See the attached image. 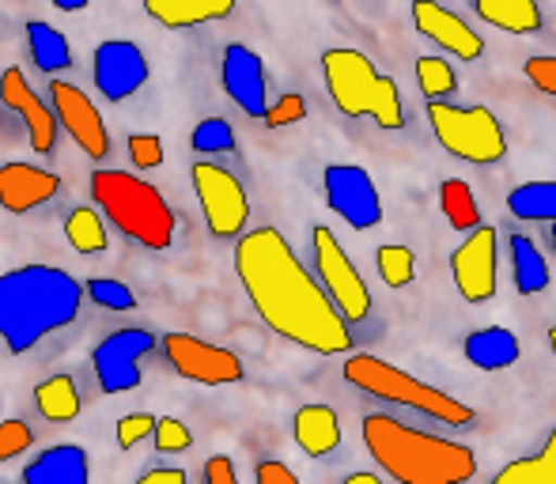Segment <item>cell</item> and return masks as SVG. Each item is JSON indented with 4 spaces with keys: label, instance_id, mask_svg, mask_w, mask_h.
Returning a JSON list of instances; mask_svg holds the SVG:
<instances>
[{
    "label": "cell",
    "instance_id": "13",
    "mask_svg": "<svg viewBox=\"0 0 556 484\" xmlns=\"http://www.w3.org/2000/svg\"><path fill=\"white\" fill-rule=\"evenodd\" d=\"M496 228L477 224L473 231H466V242L451 254V277L454 288L466 303L481 307L496 295Z\"/></svg>",
    "mask_w": 556,
    "mask_h": 484
},
{
    "label": "cell",
    "instance_id": "17",
    "mask_svg": "<svg viewBox=\"0 0 556 484\" xmlns=\"http://www.w3.org/2000/svg\"><path fill=\"white\" fill-rule=\"evenodd\" d=\"M0 103L23 118L27 140H30V148H35L38 155H50L53 148H58V129H61V125H58V118H53L50 103H42V99L30 91L23 68L12 65V68H4V73H0Z\"/></svg>",
    "mask_w": 556,
    "mask_h": 484
},
{
    "label": "cell",
    "instance_id": "2",
    "mask_svg": "<svg viewBox=\"0 0 556 484\" xmlns=\"http://www.w3.org/2000/svg\"><path fill=\"white\" fill-rule=\"evenodd\" d=\"M84 284L58 265H20L0 277V341L23 356L50 333L76 322Z\"/></svg>",
    "mask_w": 556,
    "mask_h": 484
},
{
    "label": "cell",
    "instance_id": "24",
    "mask_svg": "<svg viewBox=\"0 0 556 484\" xmlns=\"http://www.w3.org/2000/svg\"><path fill=\"white\" fill-rule=\"evenodd\" d=\"M473 12L489 27H500L507 35H538L542 30V8H538V0H473Z\"/></svg>",
    "mask_w": 556,
    "mask_h": 484
},
{
    "label": "cell",
    "instance_id": "46",
    "mask_svg": "<svg viewBox=\"0 0 556 484\" xmlns=\"http://www.w3.org/2000/svg\"><path fill=\"white\" fill-rule=\"evenodd\" d=\"M53 8H61V12H84L88 0H53Z\"/></svg>",
    "mask_w": 556,
    "mask_h": 484
},
{
    "label": "cell",
    "instance_id": "10",
    "mask_svg": "<svg viewBox=\"0 0 556 484\" xmlns=\"http://www.w3.org/2000/svg\"><path fill=\"white\" fill-rule=\"evenodd\" d=\"M323 190L330 213L341 216L352 231H371L382 224V198L371 175L356 163H330L323 170Z\"/></svg>",
    "mask_w": 556,
    "mask_h": 484
},
{
    "label": "cell",
    "instance_id": "18",
    "mask_svg": "<svg viewBox=\"0 0 556 484\" xmlns=\"http://www.w3.org/2000/svg\"><path fill=\"white\" fill-rule=\"evenodd\" d=\"M413 27L458 61H477L484 53V38L440 0H413Z\"/></svg>",
    "mask_w": 556,
    "mask_h": 484
},
{
    "label": "cell",
    "instance_id": "14",
    "mask_svg": "<svg viewBox=\"0 0 556 484\" xmlns=\"http://www.w3.org/2000/svg\"><path fill=\"white\" fill-rule=\"evenodd\" d=\"M50 111L58 125H65L68 137L80 144L84 155H91V160H106L111 155V132H106V122L103 114L96 111V103H91L88 95H84L76 84H65L53 76L50 80Z\"/></svg>",
    "mask_w": 556,
    "mask_h": 484
},
{
    "label": "cell",
    "instance_id": "45",
    "mask_svg": "<svg viewBox=\"0 0 556 484\" xmlns=\"http://www.w3.org/2000/svg\"><path fill=\"white\" fill-rule=\"evenodd\" d=\"M344 484H382L379 473H349V481Z\"/></svg>",
    "mask_w": 556,
    "mask_h": 484
},
{
    "label": "cell",
    "instance_id": "21",
    "mask_svg": "<svg viewBox=\"0 0 556 484\" xmlns=\"http://www.w3.org/2000/svg\"><path fill=\"white\" fill-rule=\"evenodd\" d=\"M91 466L88 450L76 447V443H58V447H46L35 462L23 470L27 484H88Z\"/></svg>",
    "mask_w": 556,
    "mask_h": 484
},
{
    "label": "cell",
    "instance_id": "15",
    "mask_svg": "<svg viewBox=\"0 0 556 484\" xmlns=\"http://www.w3.org/2000/svg\"><path fill=\"white\" fill-rule=\"evenodd\" d=\"M91 76L106 103H125L148 84V58L129 38H106L91 53Z\"/></svg>",
    "mask_w": 556,
    "mask_h": 484
},
{
    "label": "cell",
    "instance_id": "43",
    "mask_svg": "<svg viewBox=\"0 0 556 484\" xmlns=\"http://www.w3.org/2000/svg\"><path fill=\"white\" fill-rule=\"evenodd\" d=\"M254 481L257 484H295L300 477H295V473L288 470L285 462H273V458H269V462H257L254 466Z\"/></svg>",
    "mask_w": 556,
    "mask_h": 484
},
{
    "label": "cell",
    "instance_id": "39",
    "mask_svg": "<svg viewBox=\"0 0 556 484\" xmlns=\"http://www.w3.org/2000/svg\"><path fill=\"white\" fill-rule=\"evenodd\" d=\"M30 443H35V432L27 420H4L0 424V462H12L15 455L30 450Z\"/></svg>",
    "mask_w": 556,
    "mask_h": 484
},
{
    "label": "cell",
    "instance_id": "5",
    "mask_svg": "<svg viewBox=\"0 0 556 484\" xmlns=\"http://www.w3.org/2000/svg\"><path fill=\"white\" fill-rule=\"evenodd\" d=\"M96 208L122 231L125 239L140 242L144 250H167L175 242L178 220L163 193L152 182L125 170H96L91 175Z\"/></svg>",
    "mask_w": 556,
    "mask_h": 484
},
{
    "label": "cell",
    "instance_id": "47",
    "mask_svg": "<svg viewBox=\"0 0 556 484\" xmlns=\"http://www.w3.org/2000/svg\"><path fill=\"white\" fill-rule=\"evenodd\" d=\"M549 348H553V353H556V326H553V330H549Z\"/></svg>",
    "mask_w": 556,
    "mask_h": 484
},
{
    "label": "cell",
    "instance_id": "26",
    "mask_svg": "<svg viewBox=\"0 0 556 484\" xmlns=\"http://www.w3.org/2000/svg\"><path fill=\"white\" fill-rule=\"evenodd\" d=\"M27 50H30V58H35V68H42L46 76H58L61 68L73 65V46H68V38L46 20L27 23Z\"/></svg>",
    "mask_w": 556,
    "mask_h": 484
},
{
    "label": "cell",
    "instance_id": "3",
    "mask_svg": "<svg viewBox=\"0 0 556 484\" xmlns=\"http://www.w3.org/2000/svg\"><path fill=\"white\" fill-rule=\"evenodd\" d=\"M364 447L397 484H462L477 473V458L466 443L420 432L390 412L364 417Z\"/></svg>",
    "mask_w": 556,
    "mask_h": 484
},
{
    "label": "cell",
    "instance_id": "38",
    "mask_svg": "<svg viewBox=\"0 0 556 484\" xmlns=\"http://www.w3.org/2000/svg\"><path fill=\"white\" fill-rule=\"evenodd\" d=\"M152 435H155V450H160V455H178V450H186L193 443L190 428H186L178 417H160L152 428Z\"/></svg>",
    "mask_w": 556,
    "mask_h": 484
},
{
    "label": "cell",
    "instance_id": "42",
    "mask_svg": "<svg viewBox=\"0 0 556 484\" xmlns=\"http://www.w3.org/2000/svg\"><path fill=\"white\" fill-rule=\"evenodd\" d=\"M201 477H205V484H235L239 481V473H235V466L227 455H213L205 462V470H201Z\"/></svg>",
    "mask_w": 556,
    "mask_h": 484
},
{
    "label": "cell",
    "instance_id": "48",
    "mask_svg": "<svg viewBox=\"0 0 556 484\" xmlns=\"http://www.w3.org/2000/svg\"><path fill=\"white\" fill-rule=\"evenodd\" d=\"M549 231H553V250H556V216L549 220Z\"/></svg>",
    "mask_w": 556,
    "mask_h": 484
},
{
    "label": "cell",
    "instance_id": "41",
    "mask_svg": "<svg viewBox=\"0 0 556 484\" xmlns=\"http://www.w3.org/2000/svg\"><path fill=\"white\" fill-rule=\"evenodd\" d=\"M522 73H527V80L534 84L538 91H545V95H556V58H553V53L530 58L527 65H522Z\"/></svg>",
    "mask_w": 556,
    "mask_h": 484
},
{
    "label": "cell",
    "instance_id": "44",
    "mask_svg": "<svg viewBox=\"0 0 556 484\" xmlns=\"http://www.w3.org/2000/svg\"><path fill=\"white\" fill-rule=\"evenodd\" d=\"M140 484H186L182 470H144L140 473Z\"/></svg>",
    "mask_w": 556,
    "mask_h": 484
},
{
    "label": "cell",
    "instance_id": "35",
    "mask_svg": "<svg viewBox=\"0 0 556 484\" xmlns=\"http://www.w3.org/2000/svg\"><path fill=\"white\" fill-rule=\"evenodd\" d=\"M84 295L103 310H132L137 307V295H132V288H125L122 280H88V284H84Z\"/></svg>",
    "mask_w": 556,
    "mask_h": 484
},
{
    "label": "cell",
    "instance_id": "27",
    "mask_svg": "<svg viewBox=\"0 0 556 484\" xmlns=\"http://www.w3.org/2000/svg\"><path fill=\"white\" fill-rule=\"evenodd\" d=\"M35 409L42 412L46 420L53 424H68V420L80 417L84 402H80V390L68 374H50L46 382L35 386Z\"/></svg>",
    "mask_w": 556,
    "mask_h": 484
},
{
    "label": "cell",
    "instance_id": "40",
    "mask_svg": "<svg viewBox=\"0 0 556 484\" xmlns=\"http://www.w3.org/2000/svg\"><path fill=\"white\" fill-rule=\"evenodd\" d=\"M155 428V417L152 412H125L122 420H117V447L122 450H132L137 443H144L148 435H152Z\"/></svg>",
    "mask_w": 556,
    "mask_h": 484
},
{
    "label": "cell",
    "instance_id": "19",
    "mask_svg": "<svg viewBox=\"0 0 556 484\" xmlns=\"http://www.w3.org/2000/svg\"><path fill=\"white\" fill-rule=\"evenodd\" d=\"M61 193V178L53 170H42L35 163H4L0 167V208L4 213H35L50 205Z\"/></svg>",
    "mask_w": 556,
    "mask_h": 484
},
{
    "label": "cell",
    "instance_id": "22",
    "mask_svg": "<svg viewBox=\"0 0 556 484\" xmlns=\"http://www.w3.org/2000/svg\"><path fill=\"white\" fill-rule=\"evenodd\" d=\"M144 12L167 30H190L220 23L235 12V0H140Z\"/></svg>",
    "mask_w": 556,
    "mask_h": 484
},
{
    "label": "cell",
    "instance_id": "29",
    "mask_svg": "<svg viewBox=\"0 0 556 484\" xmlns=\"http://www.w3.org/2000/svg\"><path fill=\"white\" fill-rule=\"evenodd\" d=\"M440 213L454 231H473L481 224V205H477L466 178H446L440 186Z\"/></svg>",
    "mask_w": 556,
    "mask_h": 484
},
{
    "label": "cell",
    "instance_id": "1",
    "mask_svg": "<svg viewBox=\"0 0 556 484\" xmlns=\"http://www.w3.org/2000/svg\"><path fill=\"white\" fill-rule=\"evenodd\" d=\"M235 272L250 307L277 337L315 356L352 353V326L330 303L315 272L277 228H254L235 242Z\"/></svg>",
    "mask_w": 556,
    "mask_h": 484
},
{
    "label": "cell",
    "instance_id": "33",
    "mask_svg": "<svg viewBox=\"0 0 556 484\" xmlns=\"http://www.w3.org/2000/svg\"><path fill=\"white\" fill-rule=\"evenodd\" d=\"M417 84H420V91H425L428 103L451 99L454 91H458V76H454L451 61L435 58V53H428V58L417 61Z\"/></svg>",
    "mask_w": 556,
    "mask_h": 484
},
{
    "label": "cell",
    "instance_id": "7",
    "mask_svg": "<svg viewBox=\"0 0 556 484\" xmlns=\"http://www.w3.org/2000/svg\"><path fill=\"white\" fill-rule=\"evenodd\" d=\"M428 122H432L435 140L458 160L473 163V167H492L507 155L504 125L489 106H454L446 99L428 103Z\"/></svg>",
    "mask_w": 556,
    "mask_h": 484
},
{
    "label": "cell",
    "instance_id": "6",
    "mask_svg": "<svg viewBox=\"0 0 556 484\" xmlns=\"http://www.w3.org/2000/svg\"><path fill=\"white\" fill-rule=\"evenodd\" d=\"M341 371H344V382H352V386L364 390V394L379 397V402H390V405H402V409H413L443 428H473V420H477V412L469 409L466 402H458V397L432 386V382L413 379L409 371L379 360V356L352 353Z\"/></svg>",
    "mask_w": 556,
    "mask_h": 484
},
{
    "label": "cell",
    "instance_id": "25",
    "mask_svg": "<svg viewBox=\"0 0 556 484\" xmlns=\"http://www.w3.org/2000/svg\"><path fill=\"white\" fill-rule=\"evenodd\" d=\"M507 250H511V277H515V292L519 295H542L549 288L553 272L545 254L534 246V239L527 235H511L507 239Z\"/></svg>",
    "mask_w": 556,
    "mask_h": 484
},
{
    "label": "cell",
    "instance_id": "20",
    "mask_svg": "<svg viewBox=\"0 0 556 484\" xmlns=\"http://www.w3.org/2000/svg\"><path fill=\"white\" fill-rule=\"evenodd\" d=\"M292 440L307 458H326L341 447V420L330 405H300L292 417Z\"/></svg>",
    "mask_w": 556,
    "mask_h": 484
},
{
    "label": "cell",
    "instance_id": "32",
    "mask_svg": "<svg viewBox=\"0 0 556 484\" xmlns=\"http://www.w3.org/2000/svg\"><path fill=\"white\" fill-rule=\"evenodd\" d=\"M375 265H379V277L387 288H405L417 277V257L402 242H387V246L375 250Z\"/></svg>",
    "mask_w": 556,
    "mask_h": 484
},
{
    "label": "cell",
    "instance_id": "31",
    "mask_svg": "<svg viewBox=\"0 0 556 484\" xmlns=\"http://www.w3.org/2000/svg\"><path fill=\"white\" fill-rule=\"evenodd\" d=\"M507 208H511L519 220H542L549 224L556 216V182H527L519 190L507 193Z\"/></svg>",
    "mask_w": 556,
    "mask_h": 484
},
{
    "label": "cell",
    "instance_id": "9",
    "mask_svg": "<svg viewBox=\"0 0 556 484\" xmlns=\"http://www.w3.org/2000/svg\"><path fill=\"white\" fill-rule=\"evenodd\" d=\"M190 178H193V193L201 201V213H205V228L216 239H239L250 220V201L239 178L227 167H220V163H208V160L193 163Z\"/></svg>",
    "mask_w": 556,
    "mask_h": 484
},
{
    "label": "cell",
    "instance_id": "12",
    "mask_svg": "<svg viewBox=\"0 0 556 484\" xmlns=\"http://www.w3.org/2000/svg\"><path fill=\"white\" fill-rule=\"evenodd\" d=\"M163 356L182 379L201 382V386H235L247 374V367L231 348L208 345V341L190 337V333H167L163 337Z\"/></svg>",
    "mask_w": 556,
    "mask_h": 484
},
{
    "label": "cell",
    "instance_id": "34",
    "mask_svg": "<svg viewBox=\"0 0 556 484\" xmlns=\"http://www.w3.org/2000/svg\"><path fill=\"white\" fill-rule=\"evenodd\" d=\"M190 144H193V152H201V155L235 152V129H231V122H224V118L198 122V125H193V132H190Z\"/></svg>",
    "mask_w": 556,
    "mask_h": 484
},
{
    "label": "cell",
    "instance_id": "8",
    "mask_svg": "<svg viewBox=\"0 0 556 484\" xmlns=\"http://www.w3.org/2000/svg\"><path fill=\"white\" fill-rule=\"evenodd\" d=\"M311 250H315V272H318V284L326 288L330 303L341 310V318L349 326H359L371 318V292H367L364 277L359 269L352 265V257L344 254V246L337 242V235L326 224H318L311 231Z\"/></svg>",
    "mask_w": 556,
    "mask_h": 484
},
{
    "label": "cell",
    "instance_id": "36",
    "mask_svg": "<svg viewBox=\"0 0 556 484\" xmlns=\"http://www.w3.org/2000/svg\"><path fill=\"white\" fill-rule=\"evenodd\" d=\"M303 118H307V99H303L300 91H285V95L265 106V114H262V122L269 125V129H285V125H295Z\"/></svg>",
    "mask_w": 556,
    "mask_h": 484
},
{
    "label": "cell",
    "instance_id": "30",
    "mask_svg": "<svg viewBox=\"0 0 556 484\" xmlns=\"http://www.w3.org/2000/svg\"><path fill=\"white\" fill-rule=\"evenodd\" d=\"M65 239L73 242L76 254H103V250L111 246L103 213H96V208H88V205H80V208H73V213H68Z\"/></svg>",
    "mask_w": 556,
    "mask_h": 484
},
{
    "label": "cell",
    "instance_id": "16",
    "mask_svg": "<svg viewBox=\"0 0 556 484\" xmlns=\"http://www.w3.org/2000/svg\"><path fill=\"white\" fill-rule=\"evenodd\" d=\"M220 84L235 106L247 118H262L269 106V76H265V61L257 58L250 46L227 42L220 58Z\"/></svg>",
    "mask_w": 556,
    "mask_h": 484
},
{
    "label": "cell",
    "instance_id": "4",
    "mask_svg": "<svg viewBox=\"0 0 556 484\" xmlns=\"http://www.w3.org/2000/svg\"><path fill=\"white\" fill-rule=\"evenodd\" d=\"M323 80L344 118H371L379 129H402L405 103L394 76H382L375 61L349 46L323 53Z\"/></svg>",
    "mask_w": 556,
    "mask_h": 484
},
{
    "label": "cell",
    "instance_id": "11",
    "mask_svg": "<svg viewBox=\"0 0 556 484\" xmlns=\"http://www.w3.org/2000/svg\"><path fill=\"white\" fill-rule=\"evenodd\" d=\"M148 353H155V333L140 330V326L106 333L96 345V353H91L99 390L103 394H132L140 386V379H144L140 374V360Z\"/></svg>",
    "mask_w": 556,
    "mask_h": 484
},
{
    "label": "cell",
    "instance_id": "37",
    "mask_svg": "<svg viewBox=\"0 0 556 484\" xmlns=\"http://www.w3.org/2000/svg\"><path fill=\"white\" fill-rule=\"evenodd\" d=\"M129 160L137 170H152L160 167L163 160H167V152H163V140L155 137V132H129Z\"/></svg>",
    "mask_w": 556,
    "mask_h": 484
},
{
    "label": "cell",
    "instance_id": "28",
    "mask_svg": "<svg viewBox=\"0 0 556 484\" xmlns=\"http://www.w3.org/2000/svg\"><path fill=\"white\" fill-rule=\"evenodd\" d=\"M492 481L496 484H556V428L545 435L538 455H527V458H519V462L504 466Z\"/></svg>",
    "mask_w": 556,
    "mask_h": 484
},
{
    "label": "cell",
    "instance_id": "23",
    "mask_svg": "<svg viewBox=\"0 0 556 484\" xmlns=\"http://www.w3.org/2000/svg\"><path fill=\"white\" fill-rule=\"evenodd\" d=\"M466 360L477 367V371H507V367L519 364L522 345L507 326H484V330H473L462 345Z\"/></svg>",
    "mask_w": 556,
    "mask_h": 484
}]
</instances>
